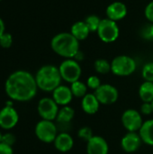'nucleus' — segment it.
I'll return each mask as SVG.
<instances>
[{
  "instance_id": "14",
  "label": "nucleus",
  "mask_w": 153,
  "mask_h": 154,
  "mask_svg": "<svg viewBox=\"0 0 153 154\" xmlns=\"http://www.w3.org/2000/svg\"><path fill=\"white\" fill-rule=\"evenodd\" d=\"M87 154H108L109 145L105 138L99 135H94L87 143Z\"/></svg>"
},
{
  "instance_id": "8",
  "label": "nucleus",
  "mask_w": 153,
  "mask_h": 154,
  "mask_svg": "<svg viewBox=\"0 0 153 154\" xmlns=\"http://www.w3.org/2000/svg\"><path fill=\"white\" fill-rule=\"evenodd\" d=\"M59 110H60L59 106L53 100L52 97L41 98L37 106L38 114L43 120H49V121L56 120Z\"/></svg>"
},
{
  "instance_id": "18",
  "label": "nucleus",
  "mask_w": 153,
  "mask_h": 154,
  "mask_svg": "<svg viewBox=\"0 0 153 154\" xmlns=\"http://www.w3.org/2000/svg\"><path fill=\"white\" fill-rule=\"evenodd\" d=\"M54 146L56 150L60 152H68L74 146V140L69 133H60L58 134L55 141Z\"/></svg>"
},
{
  "instance_id": "31",
  "label": "nucleus",
  "mask_w": 153,
  "mask_h": 154,
  "mask_svg": "<svg viewBox=\"0 0 153 154\" xmlns=\"http://www.w3.org/2000/svg\"><path fill=\"white\" fill-rule=\"evenodd\" d=\"M145 16L146 18L153 23V1L148 4L145 8Z\"/></svg>"
},
{
  "instance_id": "4",
  "label": "nucleus",
  "mask_w": 153,
  "mask_h": 154,
  "mask_svg": "<svg viewBox=\"0 0 153 154\" xmlns=\"http://www.w3.org/2000/svg\"><path fill=\"white\" fill-rule=\"evenodd\" d=\"M136 69L135 60L127 55L115 57L111 62V72L115 76L127 77L132 75Z\"/></svg>"
},
{
  "instance_id": "16",
  "label": "nucleus",
  "mask_w": 153,
  "mask_h": 154,
  "mask_svg": "<svg viewBox=\"0 0 153 154\" xmlns=\"http://www.w3.org/2000/svg\"><path fill=\"white\" fill-rule=\"evenodd\" d=\"M107 18L115 22L124 19L127 14V7L122 2H114L110 4L106 8Z\"/></svg>"
},
{
  "instance_id": "6",
  "label": "nucleus",
  "mask_w": 153,
  "mask_h": 154,
  "mask_svg": "<svg viewBox=\"0 0 153 154\" xmlns=\"http://www.w3.org/2000/svg\"><path fill=\"white\" fill-rule=\"evenodd\" d=\"M61 79L68 83H73L79 80L82 69L79 63L74 59H66L59 67Z\"/></svg>"
},
{
  "instance_id": "17",
  "label": "nucleus",
  "mask_w": 153,
  "mask_h": 154,
  "mask_svg": "<svg viewBox=\"0 0 153 154\" xmlns=\"http://www.w3.org/2000/svg\"><path fill=\"white\" fill-rule=\"evenodd\" d=\"M100 103L97 100L94 93H87L84 97L81 98L82 110L87 115H95L97 113L100 107Z\"/></svg>"
},
{
  "instance_id": "32",
  "label": "nucleus",
  "mask_w": 153,
  "mask_h": 154,
  "mask_svg": "<svg viewBox=\"0 0 153 154\" xmlns=\"http://www.w3.org/2000/svg\"><path fill=\"white\" fill-rule=\"evenodd\" d=\"M0 154H14L13 148L3 143H0Z\"/></svg>"
},
{
  "instance_id": "12",
  "label": "nucleus",
  "mask_w": 153,
  "mask_h": 154,
  "mask_svg": "<svg viewBox=\"0 0 153 154\" xmlns=\"http://www.w3.org/2000/svg\"><path fill=\"white\" fill-rule=\"evenodd\" d=\"M75 116V110L69 106H62L58 113L56 122H57V127L58 130H60V133H69L68 132V127L70 125L73 118Z\"/></svg>"
},
{
  "instance_id": "15",
  "label": "nucleus",
  "mask_w": 153,
  "mask_h": 154,
  "mask_svg": "<svg viewBox=\"0 0 153 154\" xmlns=\"http://www.w3.org/2000/svg\"><path fill=\"white\" fill-rule=\"evenodd\" d=\"M51 93H52L53 100L58 104V106H69V104L72 101L74 97L70 88L63 85L59 86Z\"/></svg>"
},
{
  "instance_id": "27",
  "label": "nucleus",
  "mask_w": 153,
  "mask_h": 154,
  "mask_svg": "<svg viewBox=\"0 0 153 154\" xmlns=\"http://www.w3.org/2000/svg\"><path fill=\"white\" fill-rule=\"evenodd\" d=\"M86 84H87V86L88 88H90V89H92L94 91L96 90L102 85L100 79L97 76H96V75H92V76L88 77Z\"/></svg>"
},
{
  "instance_id": "25",
  "label": "nucleus",
  "mask_w": 153,
  "mask_h": 154,
  "mask_svg": "<svg viewBox=\"0 0 153 154\" xmlns=\"http://www.w3.org/2000/svg\"><path fill=\"white\" fill-rule=\"evenodd\" d=\"M142 76L145 81L153 82V61L146 63L142 70Z\"/></svg>"
},
{
  "instance_id": "2",
  "label": "nucleus",
  "mask_w": 153,
  "mask_h": 154,
  "mask_svg": "<svg viewBox=\"0 0 153 154\" xmlns=\"http://www.w3.org/2000/svg\"><path fill=\"white\" fill-rule=\"evenodd\" d=\"M50 46L55 53L66 59H74L79 51V42L70 32H60L55 35Z\"/></svg>"
},
{
  "instance_id": "26",
  "label": "nucleus",
  "mask_w": 153,
  "mask_h": 154,
  "mask_svg": "<svg viewBox=\"0 0 153 154\" xmlns=\"http://www.w3.org/2000/svg\"><path fill=\"white\" fill-rule=\"evenodd\" d=\"M93 136H94L93 131L89 126H83L78 132V137L86 143H87Z\"/></svg>"
},
{
  "instance_id": "1",
  "label": "nucleus",
  "mask_w": 153,
  "mask_h": 154,
  "mask_svg": "<svg viewBox=\"0 0 153 154\" xmlns=\"http://www.w3.org/2000/svg\"><path fill=\"white\" fill-rule=\"evenodd\" d=\"M5 90L11 100L27 102L37 94L38 87L35 77L25 70L13 72L6 79Z\"/></svg>"
},
{
  "instance_id": "5",
  "label": "nucleus",
  "mask_w": 153,
  "mask_h": 154,
  "mask_svg": "<svg viewBox=\"0 0 153 154\" xmlns=\"http://www.w3.org/2000/svg\"><path fill=\"white\" fill-rule=\"evenodd\" d=\"M58 127L53 121L43 120L41 119L35 125V135L37 138L45 143H54L57 135H58Z\"/></svg>"
},
{
  "instance_id": "7",
  "label": "nucleus",
  "mask_w": 153,
  "mask_h": 154,
  "mask_svg": "<svg viewBox=\"0 0 153 154\" xmlns=\"http://www.w3.org/2000/svg\"><path fill=\"white\" fill-rule=\"evenodd\" d=\"M120 33L119 27L116 22L110 20L108 18L103 19L97 30L98 37L104 42L109 43L116 41Z\"/></svg>"
},
{
  "instance_id": "22",
  "label": "nucleus",
  "mask_w": 153,
  "mask_h": 154,
  "mask_svg": "<svg viewBox=\"0 0 153 154\" xmlns=\"http://www.w3.org/2000/svg\"><path fill=\"white\" fill-rule=\"evenodd\" d=\"M70 89H71V92L73 94V97H77V98H82L87 94V84L80 81V80H78V81L71 83Z\"/></svg>"
},
{
  "instance_id": "10",
  "label": "nucleus",
  "mask_w": 153,
  "mask_h": 154,
  "mask_svg": "<svg viewBox=\"0 0 153 154\" xmlns=\"http://www.w3.org/2000/svg\"><path fill=\"white\" fill-rule=\"evenodd\" d=\"M122 124L127 132H139L143 120L139 111L135 109H127L122 115Z\"/></svg>"
},
{
  "instance_id": "37",
  "label": "nucleus",
  "mask_w": 153,
  "mask_h": 154,
  "mask_svg": "<svg viewBox=\"0 0 153 154\" xmlns=\"http://www.w3.org/2000/svg\"><path fill=\"white\" fill-rule=\"evenodd\" d=\"M151 105H152V109H153V101L151 102Z\"/></svg>"
},
{
  "instance_id": "36",
  "label": "nucleus",
  "mask_w": 153,
  "mask_h": 154,
  "mask_svg": "<svg viewBox=\"0 0 153 154\" xmlns=\"http://www.w3.org/2000/svg\"><path fill=\"white\" fill-rule=\"evenodd\" d=\"M2 135H3V134H2V133L0 132V143H1V140H2Z\"/></svg>"
},
{
  "instance_id": "29",
  "label": "nucleus",
  "mask_w": 153,
  "mask_h": 154,
  "mask_svg": "<svg viewBox=\"0 0 153 154\" xmlns=\"http://www.w3.org/2000/svg\"><path fill=\"white\" fill-rule=\"evenodd\" d=\"M15 136L11 134V133H6L5 134L2 135V140H1V143L6 144V145H9V146H13L14 143H15Z\"/></svg>"
},
{
  "instance_id": "21",
  "label": "nucleus",
  "mask_w": 153,
  "mask_h": 154,
  "mask_svg": "<svg viewBox=\"0 0 153 154\" xmlns=\"http://www.w3.org/2000/svg\"><path fill=\"white\" fill-rule=\"evenodd\" d=\"M139 96L143 103L153 101V82L144 81L139 88Z\"/></svg>"
},
{
  "instance_id": "11",
  "label": "nucleus",
  "mask_w": 153,
  "mask_h": 154,
  "mask_svg": "<svg viewBox=\"0 0 153 154\" xmlns=\"http://www.w3.org/2000/svg\"><path fill=\"white\" fill-rule=\"evenodd\" d=\"M19 121V115L14 106H5L0 110V127L5 130L13 129Z\"/></svg>"
},
{
  "instance_id": "3",
  "label": "nucleus",
  "mask_w": 153,
  "mask_h": 154,
  "mask_svg": "<svg viewBox=\"0 0 153 154\" xmlns=\"http://www.w3.org/2000/svg\"><path fill=\"white\" fill-rule=\"evenodd\" d=\"M34 77L38 88L44 92H52L60 86L62 80L59 68L53 65L42 66Z\"/></svg>"
},
{
  "instance_id": "9",
  "label": "nucleus",
  "mask_w": 153,
  "mask_h": 154,
  "mask_svg": "<svg viewBox=\"0 0 153 154\" xmlns=\"http://www.w3.org/2000/svg\"><path fill=\"white\" fill-rule=\"evenodd\" d=\"M95 96L101 105L109 106L115 104L119 97V92L115 87L110 84H102L94 91Z\"/></svg>"
},
{
  "instance_id": "38",
  "label": "nucleus",
  "mask_w": 153,
  "mask_h": 154,
  "mask_svg": "<svg viewBox=\"0 0 153 154\" xmlns=\"http://www.w3.org/2000/svg\"><path fill=\"white\" fill-rule=\"evenodd\" d=\"M0 1H1V0H0Z\"/></svg>"
},
{
  "instance_id": "33",
  "label": "nucleus",
  "mask_w": 153,
  "mask_h": 154,
  "mask_svg": "<svg viewBox=\"0 0 153 154\" xmlns=\"http://www.w3.org/2000/svg\"><path fill=\"white\" fill-rule=\"evenodd\" d=\"M144 35L146 38L148 39H151L153 40V23L151 25L148 26L147 29H145V32H144Z\"/></svg>"
},
{
  "instance_id": "30",
  "label": "nucleus",
  "mask_w": 153,
  "mask_h": 154,
  "mask_svg": "<svg viewBox=\"0 0 153 154\" xmlns=\"http://www.w3.org/2000/svg\"><path fill=\"white\" fill-rule=\"evenodd\" d=\"M141 113L145 116H150L153 113L151 103H143L141 106Z\"/></svg>"
},
{
  "instance_id": "28",
  "label": "nucleus",
  "mask_w": 153,
  "mask_h": 154,
  "mask_svg": "<svg viewBox=\"0 0 153 154\" xmlns=\"http://www.w3.org/2000/svg\"><path fill=\"white\" fill-rule=\"evenodd\" d=\"M12 42H13V38L11 34L4 32L0 36V45L3 48H9L12 45Z\"/></svg>"
},
{
  "instance_id": "13",
  "label": "nucleus",
  "mask_w": 153,
  "mask_h": 154,
  "mask_svg": "<svg viewBox=\"0 0 153 154\" xmlns=\"http://www.w3.org/2000/svg\"><path fill=\"white\" fill-rule=\"evenodd\" d=\"M142 143V138L138 132H128L121 140V147L125 152H135Z\"/></svg>"
},
{
  "instance_id": "24",
  "label": "nucleus",
  "mask_w": 153,
  "mask_h": 154,
  "mask_svg": "<svg viewBox=\"0 0 153 154\" xmlns=\"http://www.w3.org/2000/svg\"><path fill=\"white\" fill-rule=\"evenodd\" d=\"M101 21H102V20H101L97 15L91 14V15H88V16L85 19L84 22H85L86 24L87 25V27H88V29H89L90 32H97Z\"/></svg>"
},
{
  "instance_id": "23",
  "label": "nucleus",
  "mask_w": 153,
  "mask_h": 154,
  "mask_svg": "<svg viewBox=\"0 0 153 154\" xmlns=\"http://www.w3.org/2000/svg\"><path fill=\"white\" fill-rule=\"evenodd\" d=\"M96 71L99 74H107L111 71V62L105 59H98L94 63Z\"/></svg>"
},
{
  "instance_id": "35",
  "label": "nucleus",
  "mask_w": 153,
  "mask_h": 154,
  "mask_svg": "<svg viewBox=\"0 0 153 154\" xmlns=\"http://www.w3.org/2000/svg\"><path fill=\"white\" fill-rule=\"evenodd\" d=\"M5 32V23L3 22V20L0 18V36Z\"/></svg>"
},
{
  "instance_id": "20",
  "label": "nucleus",
  "mask_w": 153,
  "mask_h": 154,
  "mask_svg": "<svg viewBox=\"0 0 153 154\" xmlns=\"http://www.w3.org/2000/svg\"><path fill=\"white\" fill-rule=\"evenodd\" d=\"M89 29L87 25L86 24L85 22H76L72 26H71V31L70 33L78 40V41H82L87 38L89 35Z\"/></svg>"
},
{
  "instance_id": "34",
  "label": "nucleus",
  "mask_w": 153,
  "mask_h": 154,
  "mask_svg": "<svg viewBox=\"0 0 153 154\" xmlns=\"http://www.w3.org/2000/svg\"><path fill=\"white\" fill-rule=\"evenodd\" d=\"M84 59V54H83V52L82 51H78V52L76 54V56L74 57V60H77V61H78V60H82Z\"/></svg>"
},
{
  "instance_id": "19",
  "label": "nucleus",
  "mask_w": 153,
  "mask_h": 154,
  "mask_svg": "<svg viewBox=\"0 0 153 154\" xmlns=\"http://www.w3.org/2000/svg\"><path fill=\"white\" fill-rule=\"evenodd\" d=\"M138 133L142 138V143L147 145L153 146V119H149L143 122Z\"/></svg>"
}]
</instances>
